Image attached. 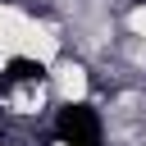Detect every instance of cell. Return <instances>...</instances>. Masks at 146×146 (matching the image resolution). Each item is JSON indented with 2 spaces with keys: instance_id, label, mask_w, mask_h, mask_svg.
I'll list each match as a JSON object with an SVG mask.
<instances>
[{
  "instance_id": "6da1fadb",
  "label": "cell",
  "mask_w": 146,
  "mask_h": 146,
  "mask_svg": "<svg viewBox=\"0 0 146 146\" xmlns=\"http://www.w3.org/2000/svg\"><path fill=\"white\" fill-rule=\"evenodd\" d=\"M18 55H23V59H36V64H55V55H59L55 27L27 18V27H23V36H18Z\"/></svg>"
},
{
  "instance_id": "7a4b0ae2",
  "label": "cell",
  "mask_w": 146,
  "mask_h": 146,
  "mask_svg": "<svg viewBox=\"0 0 146 146\" xmlns=\"http://www.w3.org/2000/svg\"><path fill=\"white\" fill-rule=\"evenodd\" d=\"M50 82H55V96L64 100V105H73V100H82L87 96V68L82 64H55V73H50Z\"/></svg>"
},
{
  "instance_id": "3957f363",
  "label": "cell",
  "mask_w": 146,
  "mask_h": 146,
  "mask_svg": "<svg viewBox=\"0 0 146 146\" xmlns=\"http://www.w3.org/2000/svg\"><path fill=\"white\" fill-rule=\"evenodd\" d=\"M41 105H46V87L41 82H18L9 91V110H18V114H36Z\"/></svg>"
},
{
  "instance_id": "277c9868",
  "label": "cell",
  "mask_w": 146,
  "mask_h": 146,
  "mask_svg": "<svg viewBox=\"0 0 146 146\" xmlns=\"http://www.w3.org/2000/svg\"><path fill=\"white\" fill-rule=\"evenodd\" d=\"M128 27H132V36H141V41H146V5H137V9L128 14Z\"/></svg>"
}]
</instances>
